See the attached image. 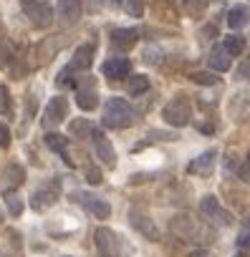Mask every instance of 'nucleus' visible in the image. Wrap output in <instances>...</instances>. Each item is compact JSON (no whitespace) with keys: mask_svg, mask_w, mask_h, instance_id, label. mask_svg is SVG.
Returning a JSON list of instances; mask_svg holds the SVG:
<instances>
[{"mask_svg":"<svg viewBox=\"0 0 250 257\" xmlns=\"http://www.w3.org/2000/svg\"><path fill=\"white\" fill-rule=\"evenodd\" d=\"M104 126L109 128H127L134 123V108L124 98H109L104 106Z\"/></svg>","mask_w":250,"mask_h":257,"instance_id":"nucleus-1","label":"nucleus"},{"mask_svg":"<svg viewBox=\"0 0 250 257\" xmlns=\"http://www.w3.org/2000/svg\"><path fill=\"white\" fill-rule=\"evenodd\" d=\"M23 11L38 28H48L53 23V8L48 0H23Z\"/></svg>","mask_w":250,"mask_h":257,"instance_id":"nucleus-2","label":"nucleus"},{"mask_svg":"<svg viewBox=\"0 0 250 257\" xmlns=\"http://www.w3.org/2000/svg\"><path fill=\"white\" fill-rule=\"evenodd\" d=\"M94 242L99 249V257H119L121 247H119V237L109 229V227H99L94 232Z\"/></svg>","mask_w":250,"mask_h":257,"instance_id":"nucleus-3","label":"nucleus"},{"mask_svg":"<svg viewBox=\"0 0 250 257\" xmlns=\"http://www.w3.org/2000/svg\"><path fill=\"white\" fill-rule=\"evenodd\" d=\"M76 103H78V108H84V111H94V108H96L99 93H96V81H94L91 76H86V78L78 81V86H76Z\"/></svg>","mask_w":250,"mask_h":257,"instance_id":"nucleus-4","label":"nucleus"},{"mask_svg":"<svg viewBox=\"0 0 250 257\" xmlns=\"http://www.w3.org/2000/svg\"><path fill=\"white\" fill-rule=\"evenodd\" d=\"M68 116V98L66 96H53L43 111V126L51 128V126H58L63 118Z\"/></svg>","mask_w":250,"mask_h":257,"instance_id":"nucleus-5","label":"nucleus"},{"mask_svg":"<svg viewBox=\"0 0 250 257\" xmlns=\"http://www.w3.org/2000/svg\"><path fill=\"white\" fill-rule=\"evenodd\" d=\"M73 202H78L89 214H94L96 219H106L109 214H111V207H109V202H104V199H99V197H94V194H86V192H73Z\"/></svg>","mask_w":250,"mask_h":257,"instance_id":"nucleus-6","label":"nucleus"},{"mask_svg":"<svg viewBox=\"0 0 250 257\" xmlns=\"http://www.w3.org/2000/svg\"><path fill=\"white\" fill-rule=\"evenodd\" d=\"M91 142H94V154L99 157V162L104 164V167H109V169H114L116 167V152H114V147L109 144V139L101 134V132H91Z\"/></svg>","mask_w":250,"mask_h":257,"instance_id":"nucleus-7","label":"nucleus"},{"mask_svg":"<svg viewBox=\"0 0 250 257\" xmlns=\"http://www.w3.org/2000/svg\"><path fill=\"white\" fill-rule=\"evenodd\" d=\"M162 116L172 126H185V123H190V103L185 98H175V101H170L164 106Z\"/></svg>","mask_w":250,"mask_h":257,"instance_id":"nucleus-8","label":"nucleus"},{"mask_svg":"<svg viewBox=\"0 0 250 257\" xmlns=\"http://www.w3.org/2000/svg\"><path fill=\"white\" fill-rule=\"evenodd\" d=\"M200 212H202L207 219L217 222V224H227V222H230V214L220 207V202H217L215 194H205V197H202V202H200Z\"/></svg>","mask_w":250,"mask_h":257,"instance_id":"nucleus-9","label":"nucleus"},{"mask_svg":"<svg viewBox=\"0 0 250 257\" xmlns=\"http://www.w3.org/2000/svg\"><path fill=\"white\" fill-rule=\"evenodd\" d=\"M129 222H132V227H134V229H139L147 239H152V242H157V239H159V229H157V224H154L144 212L132 209V212H129Z\"/></svg>","mask_w":250,"mask_h":257,"instance_id":"nucleus-10","label":"nucleus"},{"mask_svg":"<svg viewBox=\"0 0 250 257\" xmlns=\"http://www.w3.org/2000/svg\"><path fill=\"white\" fill-rule=\"evenodd\" d=\"M91 63H94V46H91V43H84V46L76 48V53H73L68 68H71V71H89Z\"/></svg>","mask_w":250,"mask_h":257,"instance_id":"nucleus-11","label":"nucleus"},{"mask_svg":"<svg viewBox=\"0 0 250 257\" xmlns=\"http://www.w3.org/2000/svg\"><path fill=\"white\" fill-rule=\"evenodd\" d=\"M129 71H132V63L127 61V58H109L104 66H101V73L104 76H109V78H124V76H129Z\"/></svg>","mask_w":250,"mask_h":257,"instance_id":"nucleus-12","label":"nucleus"},{"mask_svg":"<svg viewBox=\"0 0 250 257\" xmlns=\"http://www.w3.org/2000/svg\"><path fill=\"white\" fill-rule=\"evenodd\" d=\"M212 167H215V152L210 149V152H202L195 162H190L187 172H190V174H200V177H210Z\"/></svg>","mask_w":250,"mask_h":257,"instance_id":"nucleus-13","label":"nucleus"},{"mask_svg":"<svg viewBox=\"0 0 250 257\" xmlns=\"http://www.w3.org/2000/svg\"><path fill=\"white\" fill-rule=\"evenodd\" d=\"M56 199H58V194H56V189H48V187H41V189H36L33 192V199H31V204H33V209H48V207H53L56 204Z\"/></svg>","mask_w":250,"mask_h":257,"instance_id":"nucleus-14","label":"nucleus"},{"mask_svg":"<svg viewBox=\"0 0 250 257\" xmlns=\"http://www.w3.org/2000/svg\"><path fill=\"white\" fill-rule=\"evenodd\" d=\"M230 53L222 48V46H215L212 51H210V56H207V66L212 68V71H227L230 68Z\"/></svg>","mask_w":250,"mask_h":257,"instance_id":"nucleus-15","label":"nucleus"},{"mask_svg":"<svg viewBox=\"0 0 250 257\" xmlns=\"http://www.w3.org/2000/svg\"><path fill=\"white\" fill-rule=\"evenodd\" d=\"M58 16L66 23H76L81 18V0H58Z\"/></svg>","mask_w":250,"mask_h":257,"instance_id":"nucleus-16","label":"nucleus"},{"mask_svg":"<svg viewBox=\"0 0 250 257\" xmlns=\"http://www.w3.org/2000/svg\"><path fill=\"white\" fill-rule=\"evenodd\" d=\"M137 38H139V31H134V28H116L111 33V43L116 48H129L137 43Z\"/></svg>","mask_w":250,"mask_h":257,"instance_id":"nucleus-17","label":"nucleus"},{"mask_svg":"<svg viewBox=\"0 0 250 257\" xmlns=\"http://www.w3.org/2000/svg\"><path fill=\"white\" fill-rule=\"evenodd\" d=\"M46 144H48V149L58 152V154L63 157V162H68V164H71L68 152H66V147H68V139H66V137H61V134H46Z\"/></svg>","mask_w":250,"mask_h":257,"instance_id":"nucleus-18","label":"nucleus"},{"mask_svg":"<svg viewBox=\"0 0 250 257\" xmlns=\"http://www.w3.org/2000/svg\"><path fill=\"white\" fill-rule=\"evenodd\" d=\"M247 23V8L245 6H232L227 13V26L230 28H242Z\"/></svg>","mask_w":250,"mask_h":257,"instance_id":"nucleus-19","label":"nucleus"},{"mask_svg":"<svg viewBox=\"0 0 250 257\" xmlns=\"http://www.w3.org/2000/svg\"><path fill=\"white\" fill-rule=\"evenodd\" d=\"M3 199H6L8 212H11L13 217H21V214H23V207H26V204H23V199L18 197V192H16V189H8V192L3 194Z\"/></svg>","mask_w":250,"mask_h":257,"instance_id":"nucleus-20","label":"nucleus"},{"mask_svg":"<svg viewBox=\"0 0 250 257\" xmlns=\"http://www.w3.org/2000/svg\"><path fill=\"white\" fill-rule=\"evenodd\" d=\"M222 48L230 53V58H232V56H240V53L245 51V38H242V36H227L225 43H222Z\"/></svg>","mask_w":250,"mask_h":257,"instance_id":"nucleus-21","label":"nucleus"},{"mask_svg":"<svg viewBox=\"0 0 250 257\" xmlns=\"http://www.w3.org/2000/svg\"><path fill=\"white\" fill-rule=\"evenodd\" d=\"M23 179H26V169H23V167L11 164V167L6 169V184H8V187H18V184H23Z\"/></svg>","mask_w":250,"mask_h":257,"instance_id":"nucleus-22","label":"nucleus"},{"mask_svg":"<svg viewBox=\"0 0 250 257\" xmlns=\"http://www.w3.org/2000/svg\"><path fill=\"white\" fill-rule=\"evenodd\" d=\"M144 91H149V78L147 76H129V93L132 96H142Z\"/></svg>","mask_w":250,"mask_h":257,"instance_id":"nucleus-23","label":"nucleus"},{"mask_svg":"<svg viewBox=\"0 0 250 257\" xmlns=\"http://www.w3.org/2000/svg\"><path fill=\"white\" fill-rule=\"evenodd\" d=\"M124 8L132 18H142L144 16V0H124Z\"/></svg>","mask_w":250,"mask_h":257,"instance_id":"nucleus-24","label":"nucleus"},{"mask_svg":"<svg viewBox=\"0 0 250 257\" xmlns=\"http://www.w3.org/2000/svg\"><path fill=\"white\" fill-rule=\"evenodd\" d=\"M190 78H192L195 83H205V86H207V83H210V86H215V83L220 81V78H217V76H212L210 71H197V73H192Z\"/></svg>","mask_w":250,"mask_h":257,"instance_id":"nucleus-25","label":"nucleus"},{"mask_svg":"<svg viewBox=\"0 0 250 257\" xmlns=\"http://www.w3.org/2000/svg\"><path fill=\"white\" fill-rule=\"evenodd\" d=\"M91 132H94V126L89 121H73L71 123V134H76V137H89Z\"/></svg>","mask_w":250,"mask_h":257,"instance_id":"nucleus-26","label":"nucleus"},{"mask_svg":"<svg viewBox=\"0 0 250 257\" xmlns=\"http://www.w3.org/2000/svg\"><path fill=\"white\" fill-rule=\"evenodd\" d=\"M0 111H3L6 116L13 113V108H11V93H8L6 86H0Z\"/></svg>","mask_w":250,"mask_h":257,"instance_id":"nucleus-27","label":"nucleus"},{"mask_svg":"<svg viewBox=\"0 0 250 257\" xmlns=\"http://www.w3.org/2000/svg\"><path fill=\"white\" fill-rule=\"evenodd\" d=\"M11 144V128L6 123H0V149H6Z\"/></svg>","mask_w":250,"mask_h":257,"instance_id":"nucleus-28","label":"nucleus"},{"mask_svg":"<svg viewBox=\"0 0 250 257\" xmlns=\"http://www.w3.org/2000/svg\"><path fill=\"white\" fill-rule=\"evenodd\" d=\"M144 61H147V63H159V61H162V58H159V51H157V48H147V51H144Z\"/></svg>","mask_w":250,"mask_h":257,"instance_id":"nucleus-29","label":"nucleus"},{"mask_svg":"<svg viewBox=\"0 0 250 257\" xmlns=\"http://www.w3.org/2000/svg\"><path fill=\"white\" fill-rule=\"evenodd\" d=\"M86 179H89L91 184H101V172L94 169V167H89V169H86Z\"/></svg>","mask_w":250,"mask_h":257,"instance_id":"nucleus-30","label":"nucleus"},{"mask_svg":"<svg viewBox=\"0 0 250 257\" xmlns=\"http://www.w3.org/2000/svg\"><path fill=\"white\" fill-rule=\"evenodd\" d=\"M237 247H240V249H247V247H250V232H245V229L240 232V237H237Z\"/></svg>","mask_w":250,"mask_h":257,"instance_id":"nucleus-31","label":"nucleus"},{"mask_svg":"<svg viewBox=\"0 0 250 257\" xmlns=\"http://www.w3.org/2000/svg\"><path fill=\"white\" fill-rule=\"evenodd\" d=\"M190 257H207V252H205V249H195Z\"/></svg>","mask_w":250,"mask_h":257,"instance_id":"nucleus-32","label":"nucleus"},{"mask_svg":"<svg viewBox=\"0 0 250 257\" xmlns=\"http://www.w3.org/2000/svg\"><path fill=\"white\" fill-rule=\"evenodd\" d=\"M250 229V214H247V219H245V232Z\"/></svg>","mask_w":250,"mask_h":257,"instance_id":"nucleus-33","label":"nucleus"},{"mask_svg":"<svg viewBox=\"0 0 250 257\" xmlns=\"http://www.w3.org/2000/svg\"><path fill=\"white\" fill-rule=\"evenodd\" d=\"M247 167H250V154H247Z\"/></svg>","mask_w":250,"mask_h":257,"instance_id":"nucleus-34","label":"nucleus"},{"mask_svg":"<svg viewBox=\"0 0 250 257\" xmlns=\"http://www.w3.org/2000/svg\"><path fill=\"white\" fill-rule=\"evenodd\" d=\"M240 257H242V254H240Z\"/></svg>","mask_w":250,"mask_h":257,"instance_id":"nucleus-35","label":"nucleus"}]
</instances>
